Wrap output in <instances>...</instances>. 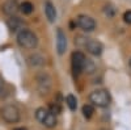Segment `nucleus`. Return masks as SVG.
<instances>
[{
    "instance_id": "15",
    "label": "nucleus",
    "mask_w": 131,
    "mask_h": 130,
    "mask_svg": "<svg viewBox=\"0 0 131 130\" xmlns=\"http://www.w3.org/2000/svg\"><path fill=\"white\" fill-rule=\"evenodd\" d=\"M83 71L86 72V74H92L96 71V64L93 63V61L85 58V62H84V67H83Z\"/></svg>"
},
{
    "instance_id": "13",
    "label": "nucleus",
    "mask_w": 131,
    "mask_h": 130,
    "mask_svg": "<svg viewBox=\"0 0 131 130\" xmlns=\"http://www.w3.org/2000/svg\"><path fill=\"white\" fill-rule=\"evenodd\" d=\"M42 125H43V126H46V127H49V129L55 127V126H57V116L49 112L47 116H46V118L43 120Z\"/></svg>"
},
{
    "instance_id": "7",
    "label": "nucleus",
    "mask_w": 131,
    "mask_h": 130,
    "mask_svg": "<svg viewBox=\"0 0 131 130\" xmlns=\"http://www.w3.org/2000/svg\"><path fill=\"white\" fill-rule=\"evenodd\" d=\"M75 23L76 26H79L84 32H93L96 29V21L86 15H79L78 18L75 20Z\"/></svg>"
},
{
    "instance_id": "6",
    "label": "nucleus",
    "mask_w": 131,
    "mask_h": 130,
    "mask_svg": "<svg viewBox=\"0 0 131 130\" xmlns=\"http://www.w3.org/2000/svg\"><path fill=\"white\" fill-rule=\"evenodd\" d=\"M85 55L81 51H73L71 55V67H72V72L73 76H79L83 72V67H84V62H85Z\"/></svg>"
},
{
    "instance_id": "24",
    "label": "nucleus",
    "mask_w": 131,
    "mask_h": 130,
    "mask_svg": "<svg viewBox=\"0 0 131 130\" xmlns=\"http://www.w3.org/2000/svg\"><path fill=\"white\" fill-rule=\"evenodd\" d=\"M10 2H17V0H10Z\"/></svg>"
},
{
    "instance_id": "22",
    "label": "nucleus",
    "mask_w": 131,
    "mask_h": 130,
    "mask_svg": "<svg viewBox=\"0 0 131 130\" xmlns=\"http://www.w3.org/2000/svg\"><path fill=\"white\" fill-rule=\"evenodd\" d=\"M13 130H26V129L25 127H15Z\"/></svg>"
},
{
    "instance_id": "18",
    "label": "nucleus",
    "mask_w": 131,
    "mask_h": 130,
    "mask_svg": "<svg viewBox=\"0 0 131 130\" xmlns=\"http://www.w3.org/2000/svg\"><path fill=\"white\" fill-rule=\"evenodd\" d=\"M47 113H49V109H47V108H38V109L36 111V118L42 124L43 120L46 118Z\"/></svg>"
},
{
    "instance_id": "9",
    "label": "nucleus",
    "mask_w": 131,
    "mask_h": 130,
    "mask_svg": "<svg viewBox=\"0 0 131 130\" xmlns=\"http://www.w3.org/2000/svg\"><path fill=\"white\" fill-rule=\"evenodd\" d=\"M2 9H3V12L9 16V17H13L18 13V11H20V5L17 4V2H10V0H8L7 3H4L2 5Z\"/></svg>"
},
{
    "instance_id": "5",
    "label": "nucleus",
    "mask_w": 131,
    "mask_h": 130,
    "mask_svg": "<svg viewBox=\"0 0 131 130\" xmlns=\"http://www.w3.org/2000/svg\"><path fill=\"white\" fill-rule=\"evenodd\" d=\"M51 87H52V78L47 72H39L37 75V89H38V92L42 96L47 95L51 91Z\"/></svg>"
},
{
    "instance_id": "2",
    "label": "nucleus",
    "mask_w": 131,
    "mask_h": 130,
    "mask_svg": "<svg viewBox=\"0 0 131 130\" xmlns=\"http://www.w3.org/2000/svg\"><path fill=\"white\" fill-rule=\"evenodd\" d=\"M16 39H17L18 46L23 47V49H26V50H33V49H36L37 45H38L37 36L33 33L31 30H29V29L20 30L17 33Z\"/></svg>"
},
{
    "instance_id": "14",
    "label": "nucleus",
    "mask_w": 131,
    "mask_h": 130,
    "mask_svg": "<svg viewBox=\"0 0 131 130\" xmlns=\"http://www.w3.org/2000/svg\"><path fill=\"white\" fill-rule=\"evenodd\" d=\"M66 104L67 106L70 108V111L75 112L76 108H78V100H76V97L73 95H67L66 96Z\"/></svg>"
},
{
    "instance_id": "12",
    "label": "nucleus",
    "mask_w": 131,
    "mask_h": 130,
    "mask_svg": "<svg viewBox=\"0 0 131 130\" xmlns=\"http://www.w3.org/2000/svg\"><path fill=\"white\" fill-rule=\"evenodd\" d=\"M43 8H45L46 18L50 21V23H55V20H57V9H55V7H54V4L47 0V2H45Z\"/></svg>"
},
{
    "instance_id": "25",
    "label": "nucleus",
    "mask_w": 131,
    "mask_h": 130,
    "mask_svg": "<svg viewBox=\"0 0 131 130\" xmlns=\"http://www.w3.org/2000/svg\"><path fill=\"white\" fill-rule=\"evenodd\" d=\"M130 66H131V59H130Z\"/></svg>"
},
{
    "instance_id": "4",
    "label": "nucleus",
    "mask_w": 131,
    "mask_h": 130,
    "mask_svg": "<svg viewBox=\"0 0 131 130\" xmlns=\"http://www.w3.org/2000/svg\"><path fill=\"white\" fill-rule=\"evenodd\" d=\"M89 101L92 103L93 106L97 108H106L110 104V95L105 89H96L91 92L89 95Z\"/></svg>"
},
{
    "instance_id": "16",
    "label": "nucleus",
    "mask_w": 131,
    "mask_h": 130,
    "mask_svg": "<svg viewBox=\"0 0 131 130\" xmlns=\"http://www.w3.org/2000/svg\"><path fill=\"white\" fill-rule=\"evenodd\" d=\"M20 11L24 15H30L33 11H34V5H33L30 2H24L23 4L20 5Z\"/></svg>"
},
{
    "instance_id": "20",
    "label": "nucleus",
    "mask_w": 131,
    "mask_h": 130,
    "mask_svg": "<svg viewBox=\"0 0 131 130\" xmlns=\"http://www.w3.org/2000/svg\"><path fill=\"white\" fill-rule=\"evenodd\" d=\"M104 13H105L107 17H113V16H114V13H115V9L113 8V5L106 4V5L104 7Z\"/></svg>"
},
{
    "instance_id": "21",
    "label": "nucleus",
    "mask_w": 131,
    "mask_h": 130,
    "mask_svg": "<svg viewBox=\"0 0 131 130\" xmlns=\"http://www.w3.org/2000/svg\"><path fill=\"white\" fill-rule=\"evenodd\" d=\"M123 20H125V23L131 24V11H126L123 13Z\"/></svg>"
},
{
    "instance_id": "19",
    "label": "nucleus",
    "mask_w": 131,
    "mask_h": 130,
    "mask_svg": "<svg viewBox=\"0 0 131 130\" xmlns=\"http://www.w3.org/2000/svg\"><path fill=\"white\" fill-rule=\"evenodd\" d=\"M49 112L52 114H59L62 112V108H60V103H51L49 106Z\"/></svg>"
},
{
    "instance_id": "23",
    "label": "nucleus",
    "mask_w": 131,
    "mask_h": 130,
    "mask_svg": "<svg viewBox=\"0 0 131 130\" xmlns=\"http://www.w3.org/2000/svg\"><path fill=\"white\" fill-rule=\"evenodd\" d=\"M2 88H3V82H2V79H0V91H2Z\"/></svg>"
},
{
    "instance_id": "11",
    "label": "nucleus",
    "mask_w": 131,
    "mask_h": 130,
    "mask_svg": "<svg viewBox=\"0 0 131 130\" xmlns=\"http://www.w3.org/2000/svg\"><path fill=\"white\" fill-rule=\"evenodd\" d=\"M28 63L31 67H42L43 64L46 63V59L42 54L34 53V54H30V55L28 57Z\"/></svg>"
},
{
    "instance_id": "17",
    "label": "nucleus",
    "mask_w": 131,
    "mask_h": 130,
    "mask_svg": "<svg viewBox=\"0 0 131 130\" xmlns=\"http://www.w3.org/2000/svg\"><path fill=\"white\" fill-rule=\"evenodd\" d=\"M93 113H94V108H93L92 104H85V105L83 106V114H84V117L86 118V120L92 118Z\"/></svg>"
},
{
    "instance_id": "3",
    "label": "nucleus",
    "mask_w": 131,
    "mask_h": 130,
    "mask_svg": "<svg viewBox=\"0 0 131 130\" xmlns=\"http://www.w3.org/2000/svg\"><path fill=\"white\" fill-rule=\"evenodd\" d=\"M0 116H2L3 121L7 124H17L21 118V113L18 111V108L15 105H4L0 109Z\"/></svg>"
},
{
    "instance_id": "1",
    "label": "nucleus",
    "mask_w": 131,
    "mask_h": 130,
    "mask_svg": "<svg viewBox=\"0 0 131 130\" xmlns=\"http://www.w3.org/2000/svg\"><path fill=\"white\" fill-rule=\"evenodd\" d=\"M75 43L79 47H84L89 54H92V55H94V57L101 55L102 49H104L102 45H101V42H98L96 39H92V38L83 37V36H78V37H76L75 38Z\"/></svg>"
},
{
    "instance_id": "8",
    "label": "nucleus",
    "mask_w": 131,
    "mask_h": 130,
    "mask_svg": "<svg viewBox=\"0 0 131 130\" xmlns=\"http://www.w3.org/2000/svg\"><path fill=\"white\" fill-rule=\"evenodd\" d=\"M67 49V37L62 29L57 30V50L59 55H63Z\"/></svg>"
},
{
    "instance_id": "26",
    "label": "nucleus",
    "mask_w": 131,
    "mask_h": 130,
    "mask_svg": "<svg viewBox=\"0 0 131 130\" xmlns=\"http://www.w3.org/2000/svg\"><path fill=\"white\" fill-rule=\"evenodd\" d=\"M101 130H106V129H101Z\"/></svg>"
},
{
    "instance_id": "10",
    "label": "nucleus",
    "mask_w": 131,
    "mask_h": 130,
    "mask_svg": "<svg viewBox=\"0 0 131 130\" xmlns=\"http://www.w3.org/2000/svg\"><path fill=\"white\" fill-rule=\"evenodd\" d=\"M7 26L10 32H20L24 29V21L18 18L17 16H13V17H9L7 20Z\"/></svg>"
}]
</instances>
